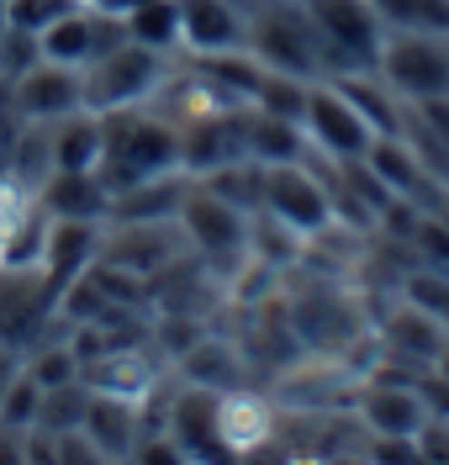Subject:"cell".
I'll return each instance as SVG.
<instances>
[{"label": "cell", "mask_w": 449, "mask_h": 465, "mask_svg": "<svg viewBox=\"0 0 449 465\" xmlns=\"http://www.w3.org/2000/svg\"><path fill=\"white\" fill-rule=\"evenodd\" d=\"M170 439L180 444L185 460L228 455L222 429H217V391H211V386H185L175 402H170Z\"/></svg>", "instance_id": "cell-16"}, {"label": "cell", "mask_w": 449, "mask_h": 465, "mask_svg": "<svg viewBox=\"0 0 449 465\" xmlns=\"http://www.w3.org/2000/svg\"><path fill=\"white\" fill-rule=\"evenodd\" d=\"M249 43V11L233 0H180V48L196 58L233 54Z\"/></svg>", "instance_id": "cell-12"}, {"label": "cell", "mask_w": 449, "mask_h": 465, "mask_svg": "<svg viewBox=\"0 0 449 465\" xmlns=\"http://www.w3.org/2000/svg\"><path fill=\"white\" fill-rule=\"evenodd\" d=\"M117 43H127V22L112 11H95V5H74L69 16H59L54 27L43 32V58L69 64V69H90L101 54H112Z\"/></svg>", "instance_id": "cell-9"}, {"label": "cell", "mask_w": 449, "mask_h": 465, "mask_svg": "<svg viewBox=\"0 0 449 465\" xmlns=\"http://www.w3.org/2000/svg\"><path fill=\"white\" fill-rule=\"evenodd\" d=\"M54 302H59V291L43 281V270H0V344H43Z\"/></svg>", "instance_id": "cell-10"}, {"label": "cell", "mask_w": 449, "mask_h": 465, "mask_svg": "<svg viewBox=\"0 0 449 465\" xmlns=\"http://www.w3.org/2000/svg\"><path fill=\"white\" fill-rule=\"evenodd\" d=\"M185 376L196 381V386L228 391V386H239L243 360L228 344H211V339H207V344H190V354H185Z\"/></svg>", "instance_id": "cell-26"}, {"label": "cell", "mask_w": 449, "mask_h": 465, "mask_svg": "<svg viewBox=\"0 0 449 465\" xmlns=\"http://www.w3.org/2000/svg\"><path fill=\"white\" fill-rule=\"evenodd\" d=\"M122 22H127V37L143 43V48H159V54L180 48V0H143Z\"/></svg>", "instance_id": "cell-24"}, {"label": "cell", "mask_w": 449, "mask_h": 465, "mask_svg": "<svg viewBox=\"0 0 449 465\" xmlns=\"http://www.w3.org/2000/svg\"><path fill=\"white\" fill-rule=\"evenodd\" d=\"M428 371H434V376H439V381H444V386H449V344L439 349V360H434V365H428Z\"/></svg>", "instance_id": "cell-36"}, {"label": "cell", "mask_w": 449, "mask_h": 465, "mask_svg": "<svg viewBox=\"0 0 449 465\" xmlns=\"http://www.w3.org/2000/svg\"><path fill=\"white\" fill-rule=\"evenodd\" d=\"M80 0H5V27H22V32H43L54 27L59 16H69Z\"/></svg>", "instance_id": "cell-29"}, {"label": "cell", "mask_w": 449, "mask_h": 465, "mask_svg": "<svg viewBox=\"0 0 449 465\" xmlns=\"http://www.w3.org/2000/svg\"><path fill=\"white\" fill-rule=\"evenodd\" d=\"M27 371L43 381V386H63V381H80V354L63 349V344H43L37 354H32Z\"/></svg>", "instance_id": "cell-30"}, {"label": "cell", "mask_w": 449, "mask_h": 465, "mask_svg": "<svg viewBox=\"0 0 449 465\" xmlns=\"http://www.w3.org/2000/svg\"><path fill=\"white\" fill-rule=\"evenodd\" d=\"M180 228L190 232V243L207 260H249V212L222 202L211 185L185 191L180 202Z\"/></svg>", "instance_id": "cell-8"}, {"label": "cell", "mask_w": 449, "mask_h": 465, "mask_svg": "<svg viewBox=\"0 0 449 465\" xmlns=\"http://www.w3.org/2000/svg\"><path fill=\"white\" fill-rule=\"evenodd\" d=\"M233 5H243V11H249V5H254V0H233Z\"/></svg>", "instance_id": "cell-37"}, {"label": "cell", "mask_w": 449, "mask_h": 465, "mask_svg": "<svg viewBox=\"0 0 449 465\" xmlns=\"http://www.w3.org/2000/svg\"><path fill=\"white\" fill-rule=\"evenodd\" d=\"M333 85L359 106V116L370 122V133H376V138H391V133H402V127H407V112L396 106V90H391V85L381 90L370 74H333Z\"/></svg>", "instance_id": "cell-23"}, {"label": "cell", "mask_w": 449, "mask_h": 465, "mask_svg": "<svg viewBox=\"0 0 449 465\" xmlns=\"http://www.w3.org/2000/svg\"><path fill=\"white\" fill-rule=\"evenodd\" d=\"M418 122L449 148V95H439V101H423V106H418Z\"/></svg>", "instance_id": "cell-32"}, {"label": "cell", "mask_w": 449, "mask_h": 465, "mask_svg": "<svg viewBox=\"0 0 449 465\" xmlns=\"http://www.w3.org/2000/svg\"><path fill=\"white\" fill-rule=\"evenodd\" d=\"M180 170V127L159 122L143 106L127 112H106V153H101V180L106 191H132L153 174H175Z\"/></svg>", "instance_id": "cell-1"}, {"label": "cell", "mask_w": 449, "mask_h": 465, "mask_svg": "<svg viewBox=\"0 0 449 465\" xmlns=\"http://www.w3.org/2000/svg\"><path fill=\"white\" fill-rule=\"evenodd\" d=\"M381 27L391 32H444L449 37V0H370Z\"/></svg>", "instance_id": "cell-25"}, {"label": "cell", "mask_w": 449, "mask_h": 465, "mask_svg": "<svg viewBox=\"0 0 449 465\" xmlns=\"http://www.w3.org/2000/svg\"><path fill=\"white\" fill-rule=\"evenodd\" d=\"M396 101L423 106L449 95V37L444 32H391L381 43V69H376Z\"/></svg>", "instance_id": "cell-5"}, {"label": "cell", "mask_w": 449, "mask_h": 465, "mask_svg": "<svg viewBox=\"0 0 449 465\" xmlns=\"http://www.w3.org/2000/svg\"><path fill=\"white\" fill-rule=\"evenodd\" d=\"M85 439L95 444V455H132L138 450V402L132 397H112V391H90L85 407Z\"/></svg>", "instance_id": "cell-19"}, {"label": "cell", "mask_w": 449, "mask_h": 465, "mask_svg": "<svg viewBox=\"0 0 449 465\" xmlns=\"http://www.w3.org/2000/svg\"><path fill=\"white\" fill-rule=\"evenodd\" d=\"M291 333L312 349H349L365 333V318L355 312V302L333 291H307L301 302H291Z\"/></svg>", "instance_id": "cell-13"}, {"label": "cell", "mask_w": 449, "mask_h": 465, "mask_svg": "<svg viewBox=\"0 0 449 465\" xmlns=\"http://www.w3.org/2000/svg\"><path fill=\"white\" fill-rule=\"evenodd\" d=\"M355 418L365 423V434H418L428 402L418 386H391L386 376H370L355 397Z\"/></svg>", "instance_id": "cell-15"}, {"label": "cell", "mask_w": 449, "mask_h": 465, "mask_svg": "<svg viewBox=\"0 0 449 465\" xmlns=\"http://www.w3.org/2000/svg\"><path fill=\"white\" fill-rule=\"evenodd\" d=\"M11 95L27 122H63V116L85 112V69L37 58L22 80H11Z\"/></svg>", "instance_id": "cell-11"}, {"label": "cell", "mask_w": 449, "mask_h": 465, "mask_svg": "<svg viewBox=\"0 0 449 465\" xmlns=\"http://www.w3.org/2000/svg\"><path fill=\"white\" fill-rule=\"evenodd\" d=\"M418 460L449 465V412H428L418 429Z\"/></svg>", "instance_id": "cell-31"}, {"label": "cell", "mask_w": 449, "mask_h": 465, "mask_svg": "<svg viewBox=\"0 0 449 465\" xmlns=\"http://www.w3.org/2000/svg\"><path fill=\"white\" fill-rule=\"evenodd\" d=\"M381 339H386V360H402V365H413V371H428V365L439 360V349L449 344L444 322L428 318L413 302H402V307L391 312V322L381 328Z\"/></svg>", "instance_id": "cell-17"}, {"label": "cell", "mask_w": 449, "mask_h": 465, "mask_svg": "<svg viewBox=\"0 0 449 465\" xmlns=\"http://www.w3.org/2000/svg\"><path fill=\"white\" fill-rule=\"evenodd\" d=\"M16 376H22V354H16L11 344H0V397H5V386H11Z\"/></svg>", "instance_id": "cell-34"}, {"label": "cell", "mask_w": 449, "mask_h": 465, "mask_svg": "<svg viewBox=\"0 0 449 465\" xmlns=\"http://www.w3.org/2000/svg\"><path fill=\"white\" fill-rule=\"evenodd\" d=\"M85 5H95V11H112V16H127L132 5H143V0H85Z\"/></svg>", "instance_id": "cell-35"}, {"label": "cell", "mask_w": 449, "mask_h": 465, "mask_svg": "<svg viewBox=\"0 0 449 465\" xmlns=\"http://www.w3.org/2000/svg\"><path fill=\"white\" fill-rule=\"evenodd\" d=\"M170 80V54L143 48V43H117L112 54H101L85 69V112H127L143 106L149 95H159Z\"/></svg>", "instance_id": "cell-4"}, {"label": "cell", "mask_w": 449, "mask_h": 465, "mask_svg": "<svg viewBox=\"0 0 449 465\" xmlns=\"http://www.w3.org/2000/svg\"><path fill=\"white\" fill-rule=\"evenodd\" d=\"M43 206L54 217H74V223H101L112 212V191L101 174H69V170H54L43 180Z\"/></svg>", "instance_id": "cell-20"}, {"label": "cell", "mask_w": 449, "mask_h": 465, "mask_svg": "<svg viewBox=\"0 0 449 465\" xmlns=\"http://www.w3.org/2000/svg\"><path fill=\"white\" fill-rule=\"evenodd\" d=\"M37 407H43V381L22 365V376L11 381L5 397H0V423H11V429H32V423H37Z\"/></svg>", "instance_id": "cell-27"}, {"label": "cell", "mask_w": 449, "mask_h": 465, "mask_svg": "<svg viewBox=\"0 0 449 465\" xmlns=\"http://www.w3.org/2000/svg\"><path fill=\"white\" fill-rule=\"evenodd\" d=\"M249 54L265 69L317 80L323 74V43L301 0H254L249 5Z\"/></svg>", "instance_id": "cell-2"}, {"label": "cell", "mask_w": 449, "mask_h": 465, "mask_svg": "<svg viewBox=\"0 0 449 465\" xmlns=\"http://www.w3.org/2000/svg\"><path fill=\"white\" fill-rule=\"evenodd\" d=\"M0 22H5V0H0Z\"/></svg>", "instance_id": "cell-38"}, {"label": "cell", "mask_w": 449, "mask_h": 465, "mask_svg": "<svg viewBox=\"0 0 449 465\" xmlns=\"http://www.w3.org/2000/svg\"><path fill=\"white\" fill-rule=\"evenodd\" d=\"M301 127H307V143L317 153H328L333 164H355V159H365V148L376 143L370 122L359 116V106L338 85H312Z\"/></svg>", "instance_id": "cell-7"}, {"label": "cell", "mask_w": 449, "mask_h": 465, "mask_svg": "<svg viewBox=\"0 0 449 465\" xmlns=\"http://www.w3.org/2000/svg\"><path fill=\"white\" fill-rule=\"evenodd\" d=\"M243 133H249V159H259V164H297L301 143H307L301 122L259 112V106H243Z\"/></svg>", "instance_id": "cell-22"}, {"label": "cell", "mask_w": 449, "mask_h": 465, "mask_svg": "<svg viewBox=\"0 0 449 465\" xmlns=\"http://www.w3.org/2000/svg\"><path fill=\"white\" fill-rule=\"evenodd\" d=\"M259 212L280 217L291 232L301 238H317L333 228V191L307 170V164H265V202Z\"/></svg>", "instance_id": "cell-6"}, {"label": "cell", "mask_w": 449, "mask_h": 465, "mask_svg": "<svg viewBox=\"0 0 449 465\" xmlns=\"http://www.w3.org/2000/svg\"><path fill=\"white\" fill-rule=\"evenodd\" d=\"M217 429H222L228 455H249L275 434V412H269L265 397L228 386V391H217Z\"/></svg>", "instance_id": "cell-18"}, {"label": "cell", "mask_w": 449, "mask_h": 465, "mask_svg": "<svg viewBox=\"0 0 449 465\" xmlns=\"http://www.w3.org/2000/svg\"><path fill=\"white\" fill-rule=\"evenodd\" d=\"M43 58V37L22 27H0V80H22Z\"/></svg>", "instance_id": "cell-28"}, {"label": "cell", "mask_w": 449, "mask_h": 465, "mask_svg": "<svg viewBox=\"0 0 449 465\" xmlns=\"http://www.w3.org/2000/svg\"><path fill=\"white\" fill-rule=\"evenodd\" d=\"M101 153H106V116L101 112L63 116L59 133H54V170L101 174Z\"/></svg>", "instance_id": "cell-21"}, {"label": "cell", "mask_w": 449, "mask_h": 465, "mask_svg": "<svg viewBox=\"0 0 449 465\" xmlns=\"http://www.w3.org/2000/svg\"><path fill=\"white\" fill-rule=\"evenodd\" d=\"M317 43H323V74H376L381 69V16L370 0H301Z\"/></svg>", "instance_id": "cell-3"}, {"label": "cell", "mask_w": 449, "mask_h": 465, "mask_svg": "<svg viewBox=\"0 0 449 465\" xmlns=\"http://www.w3.org/2000/svg\"><path fill=\"white\" fill-rule=\"evenodd\" d=\"M101 260V232L95 223H74V217H54V228H48V243H43V281L59 291L80 286L85 281V270Z\"/></svg>", "instance_id": "cell-14"}, {"label": "cell", "mask_w": 449, "mask_h": 465, "mask_svg": "<svg viewBox=\"0 0 449 465\" xmlns=\"http://www.w3.org/2000/svg\"><path fill=\"white\" fill-rule=\"evenodd\" d=\"M0 27H5V22H0Z\"/></svg>", "instance_id": "cell-39"}, {"label": "cell", "mask_w": 449, "mask_h": 465, "mask_svg": "<svg viewBox=\"0 0 449 465\" xmlns=\"http://www.w3.org/2000/svg\"><path fill=\"white\" fill-rule=\"evenodd\" d=\"M132 455H138V460H170V465L185 460V455H180V444L170 439V429H164V439H149V444H138Z\"/></svg>", "instance_id": "cell-33"}]
</instances>
